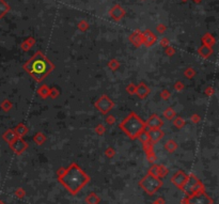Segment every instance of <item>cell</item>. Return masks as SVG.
I'll return each instance as SVG.
<instances>
[{"label":"cell","instance_id":"cell-1","mask_svg":"<svg viewBox=\"0 0 219 204\" xmlns=\"http://www.w3.org/2000/svg\"><path fill=\"white\" fill-rule=\"evenodd\" d=\"M58 181L71 195L76 196L90 182V176L76 162H72L64 173L58 177Z\"/></svg>","mask_w":219,"mask_h":204},{"label":"cell","instance_id":"cell-2","mask_svg":"<svg viewBox=\"0 0 219 204\" xmlns=\"http://www.w3.org/2000/svg\"><path fill=\"white\" fill-rule=\"evenodd\" d=\"M24 69L30 76L33 77L34 80L41 82L54 71L55 65L42 51H38L32 58L26 62Z\"/></svg>","mask_w":219,"mask_h":204},{"label":"cell","instance_id":"cell-3","mask_svg":"<svg viewBox=\"0 0 219 204\" xmlns=\"http://www.w3.org/2000/svg\"><path fill=\"white\" fill-rule=\"evenodd\" d=\"M120 128H121L123 133L126 134L127 137H129L132 140H134V139H137L138 135L142 130H145V124L137 113L130 112L120 123Z\"/></svg>","mask_w":219,"mask_h":204},{"label":"cell","instance_id":"cell-4","mask_svg":"<svg viewBox=\"0 0 219 204\" xmlns=\"http://www.w3.org/2000/svg\"><path fill=\"white\" fill-rule=\"evenodd\" d=\"M163 185H164V182L160 177L153 176V175H151L149 173L139 182L140 187L150 196H153L154 193L157 192L158 190L163 187Z\"/></svg>","mask_w":219,"mask_h":204},{"label":"cell","instance_id":"cell-5","mask_svg":"<svg viewBox=\"0 0 219 204\" xmlns=\"http://www.w3.org/2000/svg\"><path fill=\"white\" fill-rule=\"evenodd\" d=\"M182 190L186 193V196H192V195H197V193H201V192H205V186L202 184L199 181L196 175L194 174H189L188 179H187L186 183L183 186Z\"/></svg>","mask_w":219,"mask_h":204},{"label":"cell","instance_id":"cell-6","mask_svg":"<svg viewBox=\"0 0 219 204\" xmlns=\"http://www.w3.org/2000/svg\"><path fill=\"white\" fill-rule=\"evenodd\" d=\"M94 106L102 115H108V112L114 107V103L108 95L103 94L100 99L95 102Z\"/></svg>","mask_w":219,"mask_h":204},{"label":"cell","instance_id":"cell-7","mask_svg":"<svg viewBox=\"0 0 219 204\" xmlns=\"http://www.w3.org/2000/svg\"><path fill=\"white\" fill-rule=\"evenodd\" d=\"M187 202H188V204H213L214 201L205 192H201L197 193V195L188 196L187 197Z\"/></svg>","mask_w":219,"mask_h":204},{"label":"cell","instance_id":"cell-8","mask_svg":"<svg viewBox=\"0 0 219 204\" xmlns=\"http://www.w3.org/2000/svg\"><path fill=\"white\" fill-rule=\"evenodd\" d=\"M9 145H10V148H11L12 151L14 152L16 155L23 154L28 148V143L26 142L23 138H18V137L13 141L12 143H10Z\"/></svg>","mask_w":219,"mask_h":204},{"label":"cell","instance_id":"cell-9","mask_svg":"<svg viewBox=\"0 0 219 204\" xmlns=\"http://www.w3.org/2000/svg\"><path fill=\"white\" fill-rule=\"evenodd\" d=\"M187 179H188V175L185 173L184 171H178L172 175L171 182L176 188L182 190V188H183V186L185 185V183H186Z\"/></svg>","mask_w":219,"mask_h":204},{"label":"cell","instance_id":"cell-10","mask_svg":"<svg viewBox=\"0 0 219 204\" xmlns=\"http://www.w3.org/2000/svg\"><path fill=\"white\" fill-rule=\"evenodd\" d=\"M145 127H148L149 130H155V128H161L164 125V120L161 119L159 115H152L150 118L147 120V122H144Z\"/></svg>","mask_w":219,"mask_h":204},{"label":"cell","instance_id":"cell-11","mask_svg":"<svg viewBox=\"0 0 219 204\" xmlns=\"http://www.w3.org/2000/svg\"><path fill=\"white\" fill-rule=\"evenodd\" d=\"M149 140L151 143H156L159 140L163 139V137L165 136V133L163 131L161 128H155V130H149Z\"/></svg>","mask_w":219,"mask_h":204},{"label":"cell","instance_id":"cell-12","mask_svg":"<svg viewBox=\"0 0 219 204\" xmlns=\"http://www.w3.org/2000/svg\"><path fill=\"white\" fill-rule=\"evenodd\" d=\"M150 93H151V89L144 82H140L136 88V95L141 99H144L145 97H148Z\"/></svg>","mask_w":219,"mask_h":204},{"label":"cell","instance_id":"cell-13","mask_svg":"<svg viewBox=\"0 0 219 204\" xmlns=\"http://www.w3.org/2000/svg\"><path fill=\"white\" fill-rule=\"evenodd\" d=\"M142 38H143V44H144L147 47H151L152 45H154L156 42V37L153 32L147 30L144 33H142Z\"/></svg>","mask_w":219,"mask_h":204},{"label":"cell","instance_id":"cell-14","mask_svg":"<svg viewBox=\"0 0 219 204\" xmlns=\"http://www.w3.org/2000/svg\"><path fill=\"white\" fill-rule=\"evenodd\" d=\"M129 41L130 43L133 44L136 47H139L143 44V38H142V33L139 32V31H135L134 33H132L129 37Z\"/></svg>","mask_w":219,"mask_h":204},{"label":"cell","instance_id":"cell-15","mask_svg":"<svg viewBox=\"0 0 219 204\" xmlns=\"http://www.w3.org/2000/svg\"><path fill=\"white\" fill-rule=\"evenodd\" d=\"M124 14H125L124 10L122 9L120 6H114L110 11L111 17H112L113 19H116V20H120L122 17L124 16Z\"/></svg>","mask_w":219,"mask_h":204},{"label":"cell","instance_id":"cell-16","mask_svg":"<svg viewBox=\"0 0 219 204\" xmlns=\"http://www.w3.org/2000/svg\"><path fill=\"white\" fill-rule=\"evenodd\" d=\"M13 130H14L15 135H16V136L18 137V138H23V137H25L26 135H27V133H28V127L25 125V124L19 123Z\"/></svg>","mask_w":219,"mask_h":204},{"label":"cell","instance_id":"cell-17","mask_svg":"<svg viewBox=\"0 0 219 204\" xmlns=\"http://www.w3.org/2000/svg\"><path fill=\"white\" fill-rule=\"evenodd\" d=\"M198 54L202 57V58H208L211 57V55L213 54V48L210 47V46H206V45H202L201 47L198 49Z\"/></svg>","mask_w":219,"mask_h":204},{"label":"cell","instance_id":"cell-18","mask_svg":"<svg viewBox=\"0 0 219 204\" xmlns=\"http://www.w3.org/2000/svg\"><path fill=\"white\" fill-rule=\"evenodd\" d=\"M16 138H17V136L15 135V133H14V130H8L7 131H4L3 135H2V139H3V140L9 144L12 143Z\"/></svg>","mask_w":219,"mask_h":204},{"label":"cell","instance_id":"cell-19","mask_svg":"<svg viewBox=\"0 0 219 204\" xmlns=\"http://www.w3.org/2000/svg\"><path fill=\"white\" fill-rule=\"evenodd\" d=\"M100 202H101V198L95 192H90L86 197V203L87 204H100Z\"/></svg>","mask_w":219,"mask_h":204},{"label":"cell","instance_id":"cell-20","mask_svg":"<svg viewBox=\"0 0 219 204\" xmlns=\"http://www.w3.org/2000/svg\"><path fill=\"white\" fill-rule=\"evenodd\" d=\"M165 149H166V151L169 152V153H174V152L178 150V143H176L174 140H172V139H169V140H167L166 143H165Z\"/></svg>","mask_w":219,"mask_h":204},{"label":"cell","instance_id":"cell-21","mask_svg":"<svg viewBox=\"0 0 219 204\" xmlns=\"http://www.w3.org/2000/svg\"><path fill=\"white\" fill-rule=\"evenodd\" d=\"M49 88L47 84H43L38 89V94L39 96H41L43 99H46L47 97H49Z\"/></svg>","mask_w":219,"mask_h":204},{"label":"cell","instance_id":"cell-22","mask_svg":"<svg viewBox=\"0 0 219 204\" xmlns=\"http://www.w3.org/2000/svg\"><path fill=\"white\" fill-rule=\"evenodd\" d=\"M202 43H203V45H206V46H210V47H213V46L215 45L216 41H215V38H214V37H212L210 33H206V34L202 38Z\"/></svg>","mask_w":219,"mask_h":204},{"label":"cell","instance_id":"cell-23","mask_svg":"<svg viewBox=\"0 0 219 204\" xmlns=\"http://www.w3.org/2000/svg\"><path fill=\"white\" fill-rule=\"evenodd\" d=\"M33 141H34L38 145H42V144L45 143L46 137L43 133H40V131H39V133H36L34 135V137H33Z\"/></svg>","mask_w":219,"mask_h":204},{"label":"cell","instance_id":"cell-24","mask_svg":"<svg viewBox=\"0 0 219 204\" xmlns=\"http://www.w3.org/2000/svg\"><path fill=\"white\" fill-rule=\"evenodd\" d=\"M34 38H29L28 40H26L24 43L22 44V49L24 51H28L31 49V47H32L33 45H34Z\"/></svg>","mask_w":219,"mask_h":204},{"label":"cell","instance_id":"cell-25","mask_svg":"<svg viewBox=\"0 0 219 204\" xmlns=\"http://www.w3.org/2000/svg\"><path fill=\"white\" fill-rule=\"evenodd\" d=\"M175 115H176V112L174 111V109L171 107H168L165 111H164V117H165V119H167V120H173V118H175Z\"/></svg>","mask_w":219,"mask_h":204},{"label":"cell","instance_id":"cell-26","mask_svg":"<svg viewBox=\"0 0 219 204\" xmlns=\"http://www.w3.org/2000/svg\"><path fill=\"white\" fill-rule=\"evenodd\" d=\"M173 125L175 126L176 128H179V130H181V128H183L185 126V124H186V121L184 120L183 118L181 117H176V118H173Z\"/></svg>","mask_w":219,"mask_h":204},{"label":"cell","instance_id":"cell-27","mask_svg":"<svg viewBox=\"0 0 219 204\" xmlns=\"http://www.w3.org/2000/svg\"><path fill=\"white\" fill-rule=\"evenodd\" d=\"M9 9L10 8L6 2H4L3 0H0V18H2V17L7 14L8 11H9Z\"/></svg>","mask_w":219,"mask_h":204},{"label":"cell","instance_id":"cell-28","mask_svg":"<svg viewBox=\"0 0 219 204\" xmlns=\"http://www.w3.org/2000/svg\"><path fill=\"white\" fill-rule=\"evenodd\" d=\"M107 65H108V68L110 69L111 71H117V69L121 66V63H120L117 59H111V60L108 62V64H107Z\"/></svg>","mask_w":219,"mask_h":204},{"label":"cell","instance_id":"cell-29","mask_svg":"<svg viewBox=\"0 0 219 204\" xmlns=\"http://www.w3.org/2000/svg\"><path fill=\"white\" fill-rule=\"evenodd\" d=\"M0 107H1V109L3 110V111H10V110L12 109V107H13V104H12V102L11 100H9V99H4L3 102L1 103V105H0Z\"/></svg>","mask_w":219,"mask_h":204},{"label":"cell","instance_id":"cell-30","mask_svg":"<svg viewBox=\"0 0 219 204\" xmlns=\"http://www.w3.org/2000/svg\"><path fill=\"white\" fill-rule=\"evenodd\" d=\"M169 173V169L164 165H158V175H159L160 179L165 177L167 174Z\"/></svg>","mask_w":219,"mask_h":204},{"label":"cell","instance_id":"cell-31","mask_svg":"<svg viewBox=\"0 0 219 204\" xmlns=\"http://www.w3.org/2000/svg\"><path fill=\"white\" fill-rule=\"evenodd\" d=\"M137 138L139 139V141H140V142H141L142 144L145 143V142H148V141H150V140H149V134H148V131L145 130H142L141 133H140L139 135H138Z\"/></svg>","mask_w":219,"mask_h":204},{"label":"cell","instance_id":"cell-32","mask_svg":"<svg viewBox=\"0 0 219 204\" xmlns=\"http://www.w3.org/2000/svg\"><path fill=\"white\" fill-rule=\"evenodd\" d=\"M145 155H147V159L149 162H153V164H154L156 161V155L154 153V149L145 152Z\"/></svg>","mask_w":219,"mask_h":204},{"label":"cell","instance_id":"cell-33","mask_svg":"<svg viewBox=\"0 0 219 204\" xmlns=\"http://www.w3.org/2000/svg\"><path fill=\"white\" fill-rule=\"evenodd\" d=\"M149 174L153 175V176H156V177H159V175H158V165L157 164H153L152 166H151V168L149 169Z\"/></svg>","mask_w":219,"mask_h":204},{"label":"cell","instance_id":"cell-34","mask_svg":"<svg viewBox=\"0 0 219 204\" xmlns=\"http://www.w3.org/2000/svg\"><path fill=\"white\" fill-rule=\"evenodd\" d=\"M195 75H196V71L192 68H187L184 71V76L188 79H191L192 77H195Z\"/></svg>","mask_w":219,"mask_h":204},{"label":"cell","instance_id":"cell-35","mask_svg":"<svg viewBox=\"0 0 219 204\" xmlns=\"http://www.w3.org/2000/svg\"><path fill=\"white\" fill-rule=\"evenodd\" d=\"M15 196L18 198V199H23L26 197V190L24 189V188L22 187H18L16 188V190H15Z\"/></svg>","mask_w":219,"mask_h":204},{"label":"cell","instance_id":"cell-36","mask_svg":"<svg viewBox=\"0 0 219 204\" xmlns=\"http://www.w3.org/2000/svg\"><path fill=\"white\" fill-rule=\"evenodd\" d=\"M59 96V90L56 87H53L49 89V97H51L53 99H57Z\"/></svg>","mask_w":219,"mask_h":204},{"label":"cell","instance_id":"cell-37","mask_svg":"<svg viewBox=\"0 0 219 204\" xmlns=\"http://www.w3.org/2000/svg\"><path fill=\"white\" fill-rule=\"evenodd\" d=\"M136 88H137L136 84H134L132 82V84H129L128 86L126 87V92L128 93V94H130V95L136 94Z\"/></svg>","mask_w":219,"mask_h":204},{"label":"cell","instance_id":"cell-38","mask_svg":"<svg viewBox=\"0 0 219 204\" xmlns=\"http://www.w3.org/2000/svg\"><path fill=\"white\" fill-rule=\"evenodd\" d=\"M105 131H106V128H105V126H104L103 124H98V125H96L95 133L97 134V135L103 136L104 134H105Z\"/></svg>","mask_w":219,"mask_h":204},{"label":"cell","instance_id":"cell-39","mask_svg":"<svg viewBox=\"0 0 219 204\" xmlns=\"http://www.w3.org/2000/svg\"><path fill=\"white\" fill-rule=\"evenodd\" d=\"M105 155L108 157V158H112L114 155H116V150H114L113 148H111V146H109L108 149H106Z\"/></svg>","mask_w":219,"mask_h":204},{"label":"cell","instance_id":"cell-40","mask_svg":"<svg viewBox=\"0 0 219 204\" xmlns=\"http://www.w3.org/2000/svg\"><path fill=\"white\" fill-rule=\"evenodd\" d=\"M170 96H171V93H170V91H169V90L165 89V90H163V91L160 92V97L163 99L167 100L168 99H170Z\"/></svg>","mask_w":219,"mask_h":204},{"label":"cell","instance_id":"cell-41","mask_svg":"<svg viewBox=\"0 0 219 204\" xmlns=\"http://www.w3.org/2000/svg\"><path fill=\"white\" fill-rule=\"evenodd\" d=\"M174 89H175L176 91L181 92L185 89V84L182 81H176L175 84H174Z\"/></svg>","mask_w":219,"mask_h":204},{"label":"cell","instance_id":"cell-42","mask_svg":"<svg viewBox=\"0 0 219 204\" xmlns=\"http://www.w3.org/2000/svg\"><path fill=\"white\" fill-rule=\"evenodd\" d=\"M105 122L108 124V125H112V124L116 123V118L111 115H108L105 119Z\"/></svg>","mask_w":219,"mask_h":204},{"label":"cell","instance_id":"cell-43","mask_svg":"<svg viewBox=\"0 0 219 204\" xmlns=\"http://www.w3.org/2000/svg\"><path fill=\"white\" fill-rule=\"evenodd\" d=\"M200 120H201V118H200V115H197V113H195V115H192L191 117H190V121H191L192 123H195V124L199 123Z\"/></svg>","mask_w":219,"mask_h":204},{"label":"cell","instance_id":"cell-44","mask_svg":"<svg viewBox=\"0 0 219 204\" xmlns=\"http://www.w3.org/2000/svg\"><path fill=\"white\" fill-rule=\"evenodd\" d=\"M205 94H206L207 96H212V95L215 94V90H214V88L207 87L206 89H205Z\"/></svg>","mask_w":219,"mask_h":204},{"label":"cell","instance_id":"cell-45","mask_svg":"<svg viewBox=\"0 0 219 204\" xmlns=\"http://www.w3.org/2000/svg\"><path fill=\"white\" fill-rule=\"evenodd\" d=\"M166 54L168 56H173L174 54H175V50H174V48H172V47H167L166 48Z\"/></svg>","mask_w":219,"mask_h":204},{"label":"cell","instance_id":"cell-46","mask_svg":"<svg viewBox=\"0 0 219 204\" xmlns=\"http://www.w3.org/2000/svg\"><path fill=\"white\" fill-rule=\"evenodd\" d=\"M152 204H166V201L164 198H157L154 202H152Z\"/></svg>","mask_w":219,"mask_h":204},{"label":"cell","instance_id":"cell-47","mask_svg":"<svg viewBox=\"0 0 219 204\" xmlns=\"http://www.w3.org/2000/svg\"><path fill=\"white\" fill-rule=\"evenodd\" d=\"M160 44L164 46V47H168V46H169V40H168V38H161Z\"/></svg>","mask_w":219,"mask_h":204},{"label":"cell","instance_id":"cell-48","mask_svg":"<svg viewBox=\"0 0 219 204\" xmlns=\"http://www.w3.org/2000/svg\"><path fill=\"white\" fill-rule=\"evenodd\" d=\"M64 171H65V168H63V167L59 168V169H58V171H57V179H58V177H60V176H61V175L64 173Z\"/></svg>","mask_w":219,"mask_h":204},{"label":"cell","instance_id":"cell-49","mask_svg":"<svg viewBox=\"0 0 219 204\" xmlns=\"http://www.w3.org/2000/svg\"><path fill=\"white\" fill-rule=\"evenodd\" d=\"M79 28H80V29H81V30H86V29H87V28H88L87 23L81 22V23H80V24H79Z\"/></svg>","mask_w":219,"mask_h":204},{"label":"cell","instance_id":"cell-50","mask_svg":"<svg viewBox=\"0 0 219 204\" xmlns=\"http://www.w3.org/2000/svg\"><path fill=\"white\" fill-rule=\"evenodd\" d=\"M157 31H158V32H164V31H165V26H164V25H158Z\"/></svg>","mask_w":219,"mask_h":204},{"label":"cell","instance_id":"cell-51","mask_svg":"<svg viewBox=\"0 0 219 204\" xmlns=\"http://www.w3.org/2000/svg\"><path fill=\"white\" fill-rule=\"evenodd\" d=\"M0 204H6V203H4L3 201H1V200H0Z\"/></svg>","mask_w":219,"mask_h":204}]
</instances>
